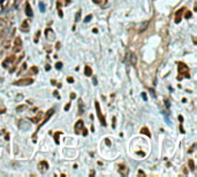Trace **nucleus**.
<instances>
[{
	"label": "nucleus",
	"mask_w": 197,
	"mask_h": 177,
	"mask_svg": "<svg viewBox=\"0 0 197 177\" xmlns=\"http://www.w3.org/2000/svg\"><path fill=\"white\" fill-rule=\"evenodd\" d=\"M32 78H22V79H19L16 82H14V85H17V86H27V85H30L32 84Z\"/></svg>",
	"instance_id": "1"
},
{
	"label": "nucleus",
	"mask_w": 197,
	"mask_h": 177,
	"mask_svg": "<svg viewBox=\"0 0 197 177\" xmlns=\"http://www.w3.org/2000/svg\"><path fill=\"white\" fill-rule=\"evenodd\" d=\"M95 107H96V111H97V115H98V118H99L101 125H106V122H105V118H104L103 114H101V111H100V106H99V102H95Z\"/></svg>",
	"instance_id": "2"
},
{
	"label": "nucleus",
	"mask_w": 197,
	"mask_h": 177,
	"mask_svg": "<svg viewBox=\"0 0 197 177\" xmlns=\"http://www.w3.org/2000/svg\"><path fill=\"white\" fill-rule=\"evenodd\" d=\"M45 37H46V39L50 40V42L56 40V33H54V31L52 30L51 28H47L45 30Z\"/></svg>",
	"instance_id": "3"
},
{
	"label": "nucleus",
	"mask_w": 197,
	"mask_h": 177,
	"mask_svg": "<svg viewBox=\"0 0 197 177\" xmlns=\"http://www.w3.org/2000/svg\"><path fill=\"white\" fill-rule=\"evenodd\" d=\"M179 72L181 75H184V77H189V70H188V67L183 63H179Z\"/></svg>",
	"instance_id": "4"
},
{
	"label": "nucleus",
	"mask_w": 197,
	"mask_h": 177,
	"mask_svg": "<svg viewBox=\"0 0 197 177\" xmlns=\"http://www.w3.org/2000/svg\"><path fill=\"white\" fill-rule=\"evenodd\" d=\"M19 127H20V129L21 130H29L31 128V123L29 121H27V120H21L20 121V124H19Z\"/></svg>",
	"instance_id": "5"
},
{
	"label": "nucleus",
	"mask_w": 197,
	"mask_h": 177,
	"mask_svg": "<svg viewBox=\"0 0 197 177\" xmlns=\"http://www.w3.org/2000/svg\"><path fill=\"white\" fill-rule=\"evenodd\" d=\"M83 128H84V122L83 121H77L76 124H75V132L76 133H81V131L83 130Z\"/></svg>",
	"instance_id": "6"
},
{
	"label": "nucleus",
	"mask_w": 197,
	"mask_h": 177,
	"mask_svg": "<svg viewBox=\"0 0 197 177\" xmlns=\"http://www.w3.org/2000/svg\"><path fill=\"white\" fill-rule=\"evenodd\" d=\"M53 113H54V109H53V108H51L50 111H47V113H46V115H45V118H44V121H43L42 123H40V127H42V125H44V124L46 123V122H47V120H48V118H50V117L52 116V115H53Z\"/></svg>",
	"instance_id": "7"
},
{
	"label": "nucleus",
	"mask_w": 197,
	"mask_h": 177,
	"mask_svg": "<svg viewBox=\"0 0 197 177\" xmlns=\"http://www.w3.org/2000/svg\"><path fill=\"white\" fill-rule=\"evenodd\" d=\"M21 47H22V42H21V39L17 37V38H15V40H14V48H15V51H20L21 50Z\"/></svg>",
	"instance_id": "8"
},
{
	"label": "nucleus",
	"mask_w": 197,
	"mask_h": 177,
	"mask_svg": "<svg viewBox=\"0 0 197 177\" xmlns=\"http://www.w3.org/2000/svg\"><path fill=\"white\" fill-rule=\"evenodd\" d=\"M38 167H39V170H40V172H42V173H45L46 170L48 169V163H47L46 161H42V162H40V163L38 164Z\"/></svg>",
	"instance_id": "9"
},
{
	"label": "nucleus",
	"mask_w": 197,
	"mask_h": 177,
	"mask_svg": "<svg viewBox=\"0 0 197 177\" xmlns=\"http://www.w3.org/2000/svg\"><path fill=\"white\" fill-rule=\"evenodd\" d=\"M183 10H184V8H181V9H179L178 12H176V14H175V22L176 23H179L181 21V17H182V13H183Z\"/></svg>",
	"instance_id": "10"
},
{
	"label": "nucleus",
	"mask_w": 197,
	"mask_h": 177,
	"mask_svg": "<svg viewBox=\"0 0 197 177\" xmlns=\"http://www.w3.org/2000/svg\"><path fill=\"white\" fill-rule=\"evenodd\" d=\"M21 30L23 31V32H28V31H29V23H28L27 20L22 22V24H21Z\"/></svg>",
	"instance_id": "11"
},
{
	"label": "nucleus",
	"mask_w": 197,
	"mask_h": 177,
	"mask_svg": "<svg viewBox=\"0 0 197 177\" xmlns=\"http://www.w3.org/2000/svg\"><path fill=\"white\" fill-rule=\"evenodd\" d=\"M25 14H27V16H32V9H31L30 7V4H27L25 5Z\"/></svg>",
	"instance_id": "12"
},
{
	"label": "nucleus",
	"mask_w": 197,
	"mask_h": 177,
	"mask_svg": "<svg viewBox=\"0 0 197 177\" xmlns=\"http://www.w3.org/2000/svg\"><path fill=\"white\" fill-rule=\"evenodd\" d=\"M79 107H80V109H79V114H80V115H82L83 113H84V105H83L82 99H79Z\"/></svg>",
	"instance_id": "13"
},
{
	"label": "nucleus",
	"mask_w": 197,
	"mask_h": 177,
	"mask_svg": "<svg viewBox=\"0 0 197 177\" xmlns=\"http://www.w3.org/2000/svg\"><path fill=\"white\" fill-rule=\"evenodd\" d=\"M147 25H149V21H144L143 22V24H141V27H140V32H143V31H145L146 30V28H147Z\"/></svg>",
	"instance_id": "14"
},
{
	"label": "nucleus",
	"mask_w": 197,
	"mask_h": 177,
	"mask_svg": "<svg viewBox=\"0 0 197 177\" xmlns=\"http://www.w3.org/2000/svg\"><path fill=\"white\" fill-rule=\"evenodd\" d=\"M84 74H85V76H91V75H92V69H91V67L85 66V68H84Z\"/></svg>",
	"instance_id": "15"
},
{
	"label": "nucleus",
	"mask_w": 197,
	"mask_h": 177,
	"mask_svg": "<svg viewBox=\"0 0 197 177\" xmlns=\"http://www.w3.org/2000/svg\"><path fill=\"white\" fill-rule=\"evenodd\" d=\"M129 58H130V61H132V63H133V65H136V62H137V58H136V55H135V54L134 53H130V55H129Z\"/></svg>",
	"instance_id": "16"
},
{
	"label": "nucleus",
	"mask_w": 197,
	"mask_h": 177,
	"mask_svg": "<svg viewBox=\"0 0 197 177\" xmlns=\"http://www.w3.org/2000/svg\"><path fill=\"white\" fill-rule=\"evenodd\" d=\"M141 132H142V133H144V135H146L147 137H151V133L149 132V129H147V128H142Z\"/></svg>",
	"instance_id": "17"
},
{
	"label": "nucleus",
	"mask_w": 197,
	"mask_h": 177,
	"mask_svg": "<svg viewBox=\"0 0 197 177\" xmlns=\"http://www.w3.org/2000/svg\"><path fill=\"white\" fill-rule=\"evenodd\" d=\"M188 164H189L190 170L194 172V170H195V163H194V160H189V161H188Z\"/></svg>",
	"instance_id": "18"
},
{
	"label": "nucleus",
	"mask_w": 197,
	"mask_h": 177,
	"mask_svg": "<svg viewBox=\"0 0 197 177\" xmlns=\"http://www.w3.org/2000/svg\"><path fill=\"white\" fill-rule=\"evenodd\" d=\"M59 137H60V132L54 133V141H56V144H59Z\"/></svg>",
	"instance_id": "19"
},
{
	"label": "nucleus",
	"mask_w": 197,
	"mask_h": 177,
	"mask_svg": "<svg viewBox=\"0 0 197 177\" xmlns=\"http://www.w3.org/2000/svg\"><path fill=\"white\" fill-rule=\"evenodd\" d=\"M39 36H40V31H37V32H36V36H35V39H34V42H35V43H38V40H39Z\"/></svg>",
	"instance_id": "20"
},
{
	"label": "nucleus",
	"mask_w": 197,
	"mask_h": 177,
	"mask_svg": "<svg viewBox=\"0 0 197 177\" xmlns=\"http://www.w3.org/2000/svg\"><path fill=\"white\" fill-rule=\"evenodd\" d=\"M39 9H40L42 13H44V12H45V5H44V2H40V4H39Z\"/></svg>",
	"instance_id": "21"
},
{
	"label": "nucleus",
	"mask_w": 197,
	"mask_h": 177,
	"mask_svg": "<svg viewBox=\"0 0 197 177\" xmlns=\"http://www.w3.org/2000/svg\"><path fill=\"white\" fill-rule=\"evenodd\" d=\"M91 20H92V15H91V14H89L88 16H85V19H84V22H85V23H88V22H90Z\"/></svg>",
	"instance_id": "22"
},
{
	"label": "nucleus",
	"mask_w": 197,
	"mask_h": 177,
	"mask_svg": "<svg viewBox=\"0 0 197 177\" xmlns=\"http://www.w3.org/2000/svg\"><path fill=\"white\" fill-rule=\"evenodd\" d=\"M191 15H193L191 12L188 10V12H186V14H184V17H186V19H190V17H191Z\"/></svg>",
	"instance_id": "23"
},
{
	"label": "nucleus",
	"mask_w": 197,
	"mask_h": 177,
	"mask_svg": "<svg viewBox=\"0 0 197 177\" xmlns=\"http://www.w3.org/2000/svg\"><path fill=\"white\" fill-rule=\"evenodd\" d=\"M56 68L58 69V70H60V69L62 68V62H57L56 63Z\"/></svg>",
	"instance_id": "24"
},
{
	"label": "nucleus",
	"mask_w": 197,
	"mask_h": 177,
	"mask_svg": "<svg viewBox=\"0 0 197 177\" xmlns=\"http://www.w3.org/2000/svg\"><path fill=\"white\" fill-rule=\"evenodd\" d=\"M80 19H81V12H77L76 16H75V21L79 22V21H80Z\"/></svg>",
	"instance_id": "25"
},
{
	"label": "nucleus",
	"mask_w": 197,
	"mask_h": 177,
	"mask_svg": "<svg viewBox=\"0 0 197 177\" xmlns=\"http://www.w3.org/2000/svg\"><path fill=\"white\" fill-rule=\"evenodd\" d=\"M4 27H5V22L2 21V20H0V32H1V30L4 29Z\"/></svg>",
	"instance_id": "26"
},
{
	"label": "nucleus",
	"mask_w": 197,
	"mask_h": 177,
	"mask_svg": "<svg viewBox=\"0 0 197 177\" xmlns=\"http://www.w3.org/2000/svg\"><path fill=\"white\" fill-rule=\"evenodd\" d=\"M25 69H27V63H23V65H22V68H21V70H20V72L24 71Z\"/></svg>",
	"instance_id": "27"
},
{
	"label": "nucleus",
	"mask_w": 197,
	"mask_h": 177,
	"mask_svg": "<svg viewBox=\"0 0 197 177\" xmlns=\"http://www.w3.org/2000/svg\"><path fill=\"white\" fill-rule=\"evenodd\" d=\"M58 15H59V17H62V16H63L62 10H61V9H59V8H58Z\"/></svg>",
	"instance_id": "28"
},
{
	"label": "nucleus",
	"mask_w": 197,
	"mask_h": 177,
	"mask_svg": "<svg viewBox=\"0 0 197 177\" xmlns=\"http://www.w3.org/2000/svg\"><path fill=\"white\" fill-rule=\"evenodd\" d=\"M24 108H25V106H19V107H17V112H21Z\"/></svg>",
	"instance_id": "29"
},
{
	"label": "nucleus",
	"mask_w": 197,
	"mask_h": 177,
	"mask_svg": "<svg viewBox=\"0 0 197 177\" xmlns=\"http://www.w3.org/2000/svg\"><path fill=\"white\" fill-rule=\"evenodd\" d=\"M142 98H143V100H144V101H146V100H147L146 93H142Z\"/></svg>",
	"instance_id": "30"
},
{
	"label": "nucleus",
	"mask_w": 197,
	"mask_h": 177,
	"mask_svg": "<svg viewBox=\"0 0 197 177\" xmlns=\"http://www.w3.org/2000/svg\"><path fill=\"white\" fill-rule=\"evenodd\" d=\"M31 70H32V72H35V74H36V72L38 71V69H37V67L35 66V67H32V68H31Z\"/></svg>",
	"instance_id": "31"
},
{
	"label": "nucleus",
	"mask_w": 197,
	"mask_h": 177,
	"mask_svg": "<svg viewBox=\"0 0 197 177\" xmlns=\"http://www.w3.org/2000/svg\"><path fill=\"white\" fill-rule=\"evenodd\" d=\"M194 149H195V145H193V146L189 149V151H188V152H189V153H193V152H194Z\"/></svg>",
	"instance_id": "32"
},
{
	"label": "nucleus",
	"mask_w": 197,
	"mask_h": 177,
	"mask_svg": "<svg viewBox=\"0 0 197 177\" xmlns=\"http://www.w3.org/2000/svg\"><path fill=\"white\" fill-rule=\"evenodd\" d=\"M53 94H54V97H56V98H59V99H60V95L58 94V91H54Z\"/></svg>",
	"instance_id": "33"
},
{
	"label": "nucleus",
	"mask_w": 197,
	"mask_h": 177,
	"mask_svg": "<svg viewBox=\"0 0 197 177\" xmlns=\"http://www.w3.org/2000/svg\"><path fill=\"white\" fill-rule=\"evenodd\" d=\"M67 82H69V83H73V82H74V78L68 77V78H67Z\"/></svg>",
	"instance_id": "34"
},
{
	"label": "nucleus",
	"mask_w": 197,
	"mask_h": 177,
	"mask_svg": "<svg viewBox=\"0 0 197 177\" xmlns=\"http://www.w3.org/2000/svg\"><path fill=\"white\" fill-rule=\"evenodd\" d=\"M92 83H94V84H95V85H97L98 81H97V78H96V77H94V79H92Z\"/></svg>",
	"instance_id": "35"
},
{
	"label": "nucleus",
	"mask_w": 197,
	"mask_h": 177,
	"mask_svg": "<svg viewBox=\"0 0 197 177\" xmlns=\"http://www.w3.org/2000/svg\"><path fill=\"white\" fill-rule=\"evenodd\" d=\"M69 108H70V104H67V105L65 106V111H68Z\"/></svg>",
	"instance_id": "36"
},
{
	"label": "nucleus",
	"mask_w": 197,
	"mask_h": 177,
	"mask_svg": "<svg viewBox=\"0 0 197 177\" xmlns=\"http://www.w3.org/2000/svg\"><path fill=\"white\" fill-rule=\"evenodd\" d=\"M165 104H166V107H167V108H168V107L171 106V104H169V101H168V100H167V99H166V100H165Z\"/></svg>",
	"instance_id": "37"
},
{
	"label": "nucleus",
	"mask_w": 197,
	"mask_h": 177,
	"mask_svg": "<svg viewBox=\"0 0 197 177\" xmlns=\"http://www.w3.org/2000/svg\"><path fill=\"white\" fill-rule=\"evenodd\" d=\"M150 92H151L152 97H156V94H155V91H153V90H152V89H150Z\"/></svg>",
	"instance_id": "38"
},
{
	"label": "nucleus",
	"mask_w": 197,
	"mask_h": 177,
	"mask_svg": "<svg viewBox=\"0 0 197 177\" xmlns=\"http://www.w3.org/2000/svg\"><path fill=\"white\" fill-rule=\"evenodd\" d=\"M112 121H113V124H112V127H113V128H115V117H113V120H112Z\"/></svg>",
	"instance_id": "39"
},
{
	"label": "nucleus",
	"mask_w": 197,
	"mask_h": 177,
	"mask_svg": "<svg viewBox=\"0 0 197 177\" xmlns=\"http://www.w3.org/2000/svg\"><path fill=\"white\" fill-rule=\"evenodd\" d=\"M50 69H51L50 65H46V67H45V70H50Z\"/></svg>",
	"instance_id": "40"
},
{
	"label": "nucleus",
	"mask_w": 197,
	"mask_h": 177,
	"mask_svg": "<svg viewBox=\"0 0 197 177\" xmlns=\"http://www.w3.org/2000/svg\"><path fill=\"white\" fill-rule=\"evenodd\" d=\"M83 131H84V132H83V136H86V135H88V131H86L84 128H83Z\"/></svg>",
	"instance_id": "41"
},
{
	"label": "nucleus",
	"mask_w": 197,
	"mask_h": 177,
	"mask_svg": "<svg viewBox=\"0 0 197 177\" xmlns=\"http://www.w3.org/2000/svg\"><path fill=\"white\" fill-rule=\"evenodd\" d=\"M92 1H94V2H95V4H100V2H101V1H100V0H92Z\"/></svg>",
	"instance_id": "42"
},
{
	"label": "nucleus",
	"mask_w": 197,
	"mask_h": 177,
	"mask_svg": "<svg viewBox=\"0 0 197 177\" xmlns=\"http://www.w3.org/2000/svg\"><path fill=\"white\" fill-rule=\"evenodd\" d=\"M56 47H57V50H59V48H60V43H57Z\"/></svg>",
	"instance_id": "43"
},
{
	"label": "nucleus",
	"mask_w": 197,
	"mask_h": 177,
	"mask_svg": "<svg viewBox=\"0 0 197 177\" xmlns=\"http://www.w3.org/2000/svg\"><path fill=\"white\" fill-rule=\"evenodd\" d=\"M105 141H106V144L108 145V146H110V145H111V143H110V139H105Z\"/></svg>",
	"instance_id": "44"
},
{
	"label": "nucleus",
	"mask_w": 197,
	"mask_h": 177,
	"mask_svg": "<svg viewBox=\"0 0 197 177\" xmlns=\"http://www.w3.org/2000/svg\"><path fill=\"white\" fill-rule=\"evenodd\" d=\"M75 97H76V95H75V93H72V94H70V98H72V99H75Z\"/></svg>",
	"instance_id": "45"
},
{
	"label": "nucleus",
	"mask_w": 197,
	"mask_h": 177,
	"mask_svg": "<svg viewBox=\"0 0 197 177\" xmlns=\"http://www.w3.org/2000/svg\"><path fill=\"white\" fill-rule=\"evenodd\" d=\"M92 31H94V33H97V32H98V30H97L96 28H94V29H92Z\"/></svg>",
	"instance_id": "46"
},
{
	"label": "nucleus",
	"mask_w": 197,
	"mask_h": 177,
	"mask_svg": "<svg viewBox=\"0 0 197 177\" xmlns=\"http://www.w3.org/2000/svg\"><path fill=\"white\" fill-rule=\"evenodd\" d=\"M138 175H145V174L142 172V170H140V172H138Z\"/></svg>",
	"instance_id": "47"
},
{
	"label": "nucleus",
	"mask_w": 197,
	"mask_h": 177,
	"mask_svg": "<svg viewBox=\"0 0 197 177\" xmlns=\"http://www.w3.org/2000/svg\"><path fill=\"white\" fill-rule=\"evenodd\" d=\"M179 120H180V121L182 122V121H183V117H182V116H181V115H180V116H179Z\"/></svg>",
	"instance_id": "48"
},
{
	"label": "nucleus",
	"mask_w": 197,
	"mask_h": 177,
	"mask_svg": "<svg viewBox=\"0 0 197 177\" xmlns=\"http://www.w3.org/2000/svg\"><path fill=\"white\" fill-rule=\"evenodd\" d=\"M19 4V0H15V5H17Z\"/></svg>",
	"instance_id": "49"
}]
</instances>
